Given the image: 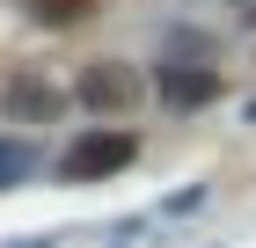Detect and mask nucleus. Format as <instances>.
Here are the masks:
<instances>
[{"mask_svg":"<svg viewBox=\"0 0 256 248\" xmlns=\"http://www.w3.org/2000/svg\"><path fill=\"white\" fill-rule=\"evenodd\" d=\"M132 153H139V139H132V132H80L74 146H66L59 175H66V183H102V175L132 168Z\"/></svg>","mask_w":256,"mask_h":248,"instance_id":"1","label":"nucleus"},{"mask_svg":"<svg viewBox=\"0 0 256 248\" xmlns=\"http://www.w3.org/2000/svg\"><path fill=\"white\" fill-rule=\"evenodd\" d=\"M139 95H146V80H139V66H124V58H96V66H80V102H88L96 117L139 110Z\"/></svg>","mask_w":256,"mask_h":248,"instance_id":"2","label":"nucleus"},{"mask_svg":"<svg viewBox=\"0 0 256 248\" xmlns=\"http://www.w3.org/2000/svg\"><path fill=\"white\" fill-rule=\"evenodd\" d=\"M59 110H66V95L44 73H8V117L15 124H59Z\"/></svg>","mask_w":256,"mask_h":248,"instance_id":"3","label":"nucleus"},{"mask_svg":"<svg viewBox=\"0 0 256 248\" xmlns=\"http://www.w3.org/2000/svg\"><path fill=\"white\" fill-rule=\"evenodd\" d=\"M161 95L168 102H212L220 73H190V66H161Z\"/></svg>","mask_w":256,"mask_h":248,"instance_id":"4","label":"nucleus"},{"mask_svg":"<svg viewBox=\"0 0 256 248\" xmlns=\"http://www.w3.org/2000/svg\"><path fill=\"white\" fill-rule=\"evenodd\" d=\"M102 0H30V22H44V29H74L80 15H96Z\"/></svg>","mask_w":256,"mask_h":248,"instance_id":"5","label":"nucleus"},{"mask_svg":"<svg viewBox=\"0 0 256 248\" xmlns=\"http://www.w3.org/2000/svg\"><path fill=\"white\" fill-rule=\"evenodd\" d=\"M30 168H37V153H30V146H0V190H8L15 175H30Z\"/></svg>","mask_w":256,"mask_h":248,"instance_id":"6","label":"nucleus"}]
</instances>
